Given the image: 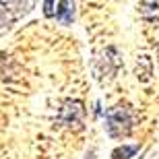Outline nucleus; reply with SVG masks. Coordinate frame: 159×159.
Returning <instances> with one entry per match:
<instances>
[{
  "label": "nucleus",
  "mask_w": 159,
  "mask_h": 159,
  "mask_svg": "<svg viewBox=\"0 0 159 159\" xmlns=\"http://www.w3.org/2000/svg\"><path fill=\"white\" fill-rule=\"evenodd\" d=\"M106 126H107V134L110 136H126L132 128V116L130 110L124 106H116L112 110H107L106 114Z\"/></svg>",
  "instance_id": "1"
},
{
  "label": "nucleus",
  "mask_w": 159,
  "mask_h": 159,
  "mask_svg": "<svg viewBox=\"0 0 159 159\" xmlns=\"http://www.w3.org/2000/svg\"><path fill=\"white\" fill-rule=\"evenodd\" d=\"M72 17H75V4L72 2H58V8H56V19H58L62 25L72 23Z\"/></svg>",
  "instance_id": "2"
},
{
  "label": "nucleus",
  "mask_w": 159,
  "mask_h": 159,
  "mask_svg": "<svg viewBox=\"0 0 159 159\" xmlns=\"http://www.w3.org/2000/svg\"><path fill=\"white\" fill-rule=\"evenodd\" d=\"M139 151V145H122V147H116L112 151L114 159H130L132 155H136Z\"/></svg>",
  "instance_id": "3"
},
{
  "label": "nucleus",
  "mask_w": 159,
  "mask_h": 159,
  "mask_svg": "<svg viewBox=\"0 0 159 159\" xmlns=\"http://www.w3.org/2000/svg\"><path fill=\"white\" fill-rule=\"evenodd\" d=\"M56 8H58V2H52V0L43 2V15L46 17H56Z\"/></svg>",
  "instance_id": "4"
},
{
  "label": "nucleus",
  "mask_w": 159,
  "mask_h": 159,
  "mask_svg": "<svg viewBox=\"0 0 159 159\" xmlns=\"http://www.w3.org/2000/svg\"><path fill=\"white\" fill-rule=\"evenodd\" d=\"M89 159H93V153H91V155H89Z\"/></svg>",
  "instance_id": "5"
}]
</instances>
